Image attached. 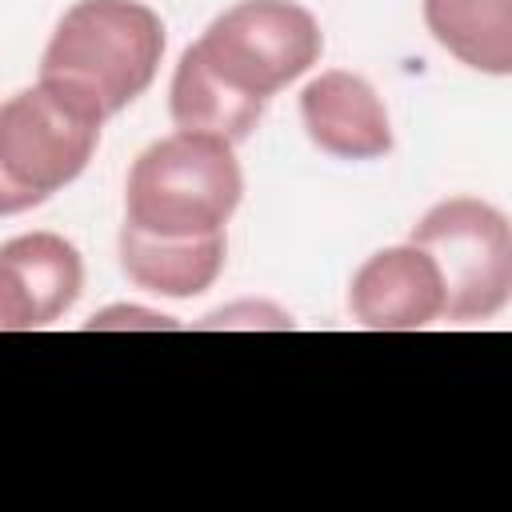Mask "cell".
Returning <instances> with one entry per match:
<instances>
[{
    "label": "cell",
    "mask_w": 512,
    "mask_h": 512,
    "mask_svg": "<svg viewBox=\"0 0 512 512\" xmlns=\"http://www.w3.org/2000/svg\"><path fill=\"white\" fill-rule=\"evenodd\" d=\"M104 120L92 100L56 80H40L0 104V172L40 204L88 168Z\"/></svg>",
    "instance_id": "cell-3"
},
{
    "label": "cell",
    "mask_w": 512,
    "mask_h": 512,
    "mask_svg": "<svg viewBox=\"0 0 512 512\" xmlns=\"http://www.w3.org/2000/svg\"><path fill=\"white\" fill-rule=\"evenodd\" d=\"M28 328H44V316L20 268L0 252V332H28Z\"/></svg>",
    "instance_id": "cell-12"
},
{
    "label": "cell",
    "mask_w": 512,
    "mask_h": 512,
    "mask_svg": "<svg viewBox=\"0 0 512 512\" xmlns=\"http://www.w3.org/2000/svg\"><path fill=\"white\" fill-rule=\"evenodd\" d=\"M444 280L448 320H488L512 292V228L500 208L476 196H452L436 204L412 232Z\"/></svg>",
    "instance_id": "cell-5"
},
{
    "label": "cell",
    "mask_w": 512,
    "mask_h": 512,
    "mask_svg": "<svg viewBox=\"0 0 512 512\" xmlns=\"http://www.w3.org/2000/svg\"><path fill=\"white\" fill-rule=\"evenodd\" d=\"M348 308L364 328L376 332H416L444 316V280L436 260L416 248H384L368 256L348 288Z\"/></svg>",
    "instance_id": "cell-6"
},
{
    "label": "cell",
    "mask_w": 512,
    "mask_h": 512,
    "mask_svg": "<svg viewBox=\"0 0 512 512\" xmlns=\"http://www.w3.org/2000/svg\"><path fill=\"white\" fill-rule=\"evenodd\" d=\"M120 264L128 280L156 296H196L212 288L224 268V232L196 236V240H160L136 232L132 224L120 228Z\"/></svg>",
    "instance_id": "cell-8"
},
{
    "label": "cell",
    "mask_w": 512,
    "mask_h": 512,
    "mask_svg": "<svg viewBox=\"0 0 512 512\" xmlns=\"http://www.w3.org/2000/svg\"><path fill=\"white\" fill-rule=\"evenodd\" d=\"M160 56L164 24L152 8L136 0H80L52 32L40 80H56L112 116L152 84Z\"/></svg>",
    "instance_id": "cell-2"
},
{
    "label": "cell",
    "mask_w": 512,
    "mask_h": 512,
    "mask_svg": "<svg viewBox=\"0 0 512 512\" xmlns=\"http://www.w3.org/2000/svg\"><path fill=\"white\" fill-rule=\"evenodd\" d=\"M172 120L176 128L184 132H212V136H224L228 144L244 140L260 112H264V100L256 96H244L236 88H228L204 60L196 48H188L176 64V76H172Z\"/></svg>",
    "instance_id": "cell-10"
},
{
    "label": "cell",
    "mask_w": 512,
    "mask_h": 512,
    "mask_svg": "<svg viewBox=\"0 0 512 512\" xmlns=\"http://www.w3.org/2000/svg\"><path fill=\"white\" fill-rule=\"evenodd\" d=\"M300 116L308 140L344 160H376L392 148V128L380 96L352 72H320L300 92Z\"/></svg>",
    "instance_id": "cell-7"
},
{
    "label": "cell",
    "mask_w": 512,
    "mask_h": 512,
    "mask_svg": "<svg viewBox=\"0 0 512 512\" xmlns=\"http://www.w3.org/2000/svg\"><path fill=\"white\" fill-rule=\"evenodd\" d=\"M424 24L460 64L512 72V0H424Z\"/></svg>",
    "instance_id": "cell-9"
},
{
    "label": "cell",
    "mask_w": 512,
    "mask_h": 512,
    "mask_svg": "<svg viewBox=\"0 0 512 512\" xmlns=\"http://www.w3.org/2000/svg\"><path fill=\"white\" fill-rule=\"evenodd\" d=\"M244 192L232 144L212 132H172L148 144L124 188V224L160 240L224 232Z\"/></svg>",
    "instance_id": "cell-1"
},
{
    "label": "cell",
    "mask_w": 512,
    "mask_h": 512,
    "mask_svg": "<svg viewBox=\"0 0 512 512\" xmlns=\"http://www.w3.org/2000/svg\"><path fill=\"white\" fill-rule=\"evenodd\" d=\"M120 324H144V328H172L168 316H156V312H140V308H112L104 316H96L88 328H120Z\"/></svg>",
    "instance_id": "cell-13"
},
{
    "label": "cell",
    "mask_w": 512,
    "mask_h": 512,
    "mask_svg": "<svg viewBox=\"0 0 512 512\" xmlns=\"http://www.w3.org/2000/svg\"><path fill=\"white\" fill-rule=\"evenodd\" d=\"M200 60L236 92L268 100L320 60V28L292 0H240L192 44Z\"/></svg>",
    "instance_id": "cell-4"
},
{
    "label": "cell",
    "mask_w": 512,
    "mask_h": 512,
    "mask_svg": "<svg viewBox=\"0 0 512 512\" xmlns=\"http://www.w3.org/2000/svg\"><path fill=\"white\" fill-rule=\"evenodd\" d=\"M28 208H32V200L24 192H16L8 184V176L0 172V216H16V212H28Z\"/></svg>",
    "instance_id": "cell-14"
},
{
    "label": "cell",
    "mask_w": 512,
    "mask_h": 512,
    "mask_svg": "<svg viewBox=\"0 0 512 512\" xmlns=\"http://www.w3.org/2000/svg\"><path fill=\"white\" fill-rule=\"evenodd\" d=\"M0 252L20 268L44 324H52L56 316H64L80 288H84V264H80V252L56 236V232H24L8 244H0Z\"/></svg>",
    "instance_id": "cell-11"
}]
</instances>
